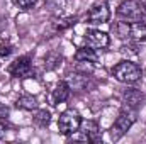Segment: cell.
<instances>
[{
  "mask_svg": "<svg viewBox=\"0 0 146 144\" xmlns=\"http://www.w3.org/2000/svg\"><path fill=\"white\" fill-rule=\"evenodd\" d=\"M70 90L72 88H70V85L66 81H58L56 87H54V90H53V93H51V102L54 105L66 102L68 97H70Z\"/></svg>",
  "mask_w": 146,
  "mask_h": 144,
  "instance_id": "30bf717a",
  "label": "cell"
},
{
  "mask_svg": "<svg viewBox=\"0 0 146 144\" xmlns=\"http://www.w3.org/2000/svg\"><path fill=\"white\" fill-rule=\"evenodd\" d=\"M7 117H9V108L3 104H0V119H7Z\"/></svg>",
  "mask_w": 146,
  "mask_h": 144,
  "instance_id": "d6986e66",
  "label": "cell"
},
{
  "mask_svg": "<svg viewBox=\"0 0 146 144\" xmlns=\"http://www.w3.org/2000/svg\"><path fill=\"white\" fill-rule=\"evenodd\" d=\"M85 42H87L88 48H92L95 51L97 49H106V48H109V44H110V37L107 32H104L100 29H87Z\"/></svg>",
  "mask_w": 146,
  "mask_h": 144,
  "instance_id": "8992f818",
  "label": "cell"
},
{
  "mask_svg": "<svg viewBox=\"0 0 146 144\" xmlns=\"http://www.w3.org/2000/svg\"><path fill=\"white\" fill-rule=\"evenodd\" d=\"M146 41V24L143 20L129 22V41Z\"/></svg>",
  "mask_w": 146,
  "mask_h": 144,
  "instance_id": "7c38bea8",
  "label": "cell"
},
{
  "mask_svg": "<svg viewBox=\"0 0 146 144\" xmlns=\"http://www.w3.org/2000/svg\"><path fill=\"white\" fill-rule=\"evenodd\" d=\"M14 2H15V5H17L19 9L27 10V9H31V7H34V5H36L37 0H14Z\"/></svg>",
  "mask_w": 146,
  "mask_h": 144,
  "instance_id": "e0dca14e",
  "label": "cell"
},
{
  "mask_svg": "<svg viewBox=\"0 0 146 144\" xmlns=\"http://www.w3.org/2000/svg\"><path fill=\"white\" fill-rule=\"evenodd\" d=\"M136 115H138V110L122 105L119 115H117V119L114 120V124H112V127H110V131H109V136L114 143L119 141L122 136L127 134V131H129V129L133 127V124L136 122Z\"/></svg>",
  "mask_w": 146,
  "mask_h": 144,
  "instance_id": "6da1fadb",
  "label": "cell"
},
{
  "mask_svg": "<svg viewBox=\"0 0 146 144\" xmlns=\"http://www.w3.org/2000/svg\"><path fill=\"white\" fill-rule=\"evenodd\" d=\"M80 124H82V115L73 108L61 112L58 117V131L63 136H72L75 132H78Z\"/></svg>",
  "mask_w": 146,
  "mask_h": 144,
  "instance_id": "277c9868",
  "label": "cell"
},
{
  "mask_svg": "<svg viewBox=\"0 0 146 144\" xmlns=\"http://www.w3.org/2000/svg\"><path fill=\"white\" fill-rule=\"evenodd\" d=\"M143 104H145V95H143L141 90L127 88V90L122 92V105L138 110L139 107H143Z\"/></svg>",
  "mask_w": 146,
  "mask_h": 144,
  "instance_id": "ba28073f",
  "label": "cell"
},
{
  "mask_svg": "<svg viewBox=\"0 0 146 144\" xmlns=\"http://www.w3.org/2000/svg\"><path fill=\"white\" fill-rule=\"evenodd\" d=\"M75 59L78 63H83V65H95L99 61V54L95 49L92 48H80L76 53H75Z\"/></svg>",
  "mask_w": 146,
  "mask_h": 144,
  "instance_id": "8fae6325",
  "label": "cell"
},
{
  "mask_svg": "<svg viewBox=\"0 0 146 144\" xmlns=\"http://www.w3.org/2000/svg\"><path fill=\"white\" fill-rule=\"evenodd\" d=\"M31 66H33V58H31L29 54H26V56L17 58V59H15V61L9 66V73H10L12 76L21 78V76L29 75V71H31Z\"/></svg>",
  "mask_w": 146,
  "mask_h": 144,
  "instance_id": "9c48e42d",
  "label": "cell"
},
{
  "mask_svg": "<svg viewBox=\"0 0 146 144\" xmlns=\"http://www.w3.org/2000/svg\"><path fill=\"white\" fill-rule=\"evenodd\" d=\"M112 75L117 81L126 83V85H134L141 80L143 71L139 68V65H136L131 59H122L119 61L114 68H112Z\"/></svg>",
  "mask_w": 146,
  "mask_h": 144,
  "instance_id": "7a4b0ae2",
  "label": "cell"
},
{
  "mask_svg": "<svg viewBox=\"0 0 146 144\" xmlns=\"http://www.w3.org/2000/svg\"><path fill=\"white\" fill-rule=\"evenodd\" d=\"M15 105L19 108H24V110H36L37 100H36V97H33V95H22V97L17 98Z\"/></svg>",
  "mask_w": 146,
  "mask_h": 144,
  "instance_id": "5bb4252c",
  "label": "cell"
},
{
  "mask_svg": "<svg viewBox=\"0 0 146 144\" xmlns=\"http://www.w3.org/2000/svg\"><path fill=\"white\" fill-rule=\"evenodd\" d=\"M51 120V114L48 110H37L36 117H34V122H36L39 127H46Z\"/></svg>",
  "mask_w": 146,
  "mask_h": 144,
  "instance_id": "9a60e30c",
  "label": "cell"
},
{
  "mask_svg": "<svg viewBox=\"0 0 146 144\" xmlns=\"http://www.w3.org/2000/svg\"><path fill=\"white\" fill-rule=\"evenodd\" d=\"M12 53V46L9 44V42H0V58H7L9 54Z\"/></svg>",
  "mask_w": 146,
  "mask_h": 144,
  "instance_id": "ac0fdd59",
  "label": "cell"
},
{
  "mask_svg": "<svg viewBox=\"0 0 146 144\" xmlns=\"http://www.w3.org/2000/svg\"><path fill=\"white\" fill-rule=\"evenodd\" d=\"M78 132H82V139H85L88 143H99V139L102 137V131H100L99 124L94 120H87V122L82 120Z\"/></svg>",
  "mask_w": 146,
  "mask_h": 144,
  "instance_id": "52a82bcc",
  "label": "cell"
},
{
  "mask_svg": "<svg viewBox=\"0 0 146 144\" xmlns=\"http://www.w3.org/2000/svg\"><path fill=\"white\" fill-rule=\"evenodd\" d=\"M115 14L121 20L138 22V20H145L146 9L141 0H122L115 10Z\"/></svg>",
  "mask_w": 146,
  "mask_h": 144,
  "instance_id": "3957f363",
  "label": "cell"
},
{
  "mask_svg": "<svg viewBox=\"0 0 146 144\" xmlns=\"http://www.w3.org/2000/svg\"><path fill=\"white\" fill-rule=\"evenodd\" d=\"M112 32L122 41H129V22L127 20H119L112 26Z\"/></svg>",
  "mask_w": 146,
  "mask_h": 144,
  "instance_id": "4fadbf2b",
  "label": "cell"
},
{
  "mask_svg": "<svg viewBox=\"0 0 146 144\" xmlns=\"http://www.w3.org/2000/svg\"><path fill=\"white\" fill-rule=\"evenodd\" d=\"M5 131H7V126L3 124V119H0V139L5 136Z\"/></svg>",
  "mask_w": 146,
  "mask_h": 144,
  "instance_id": "ffe728a7",
  "label": "cell"
},
{
  "mask_svg": "<svg viewBox=\"0 0 146 144\" xmlns=\"http://www.w3.org/2000/svg\"><path fill=\"white\" fill-rule=\"evenodd\" d=\"M110 19V9L107 0H97L90 10L87 12V20L92 26H99V24H106Z\"/></svg>",
  "mask_w": 146,
  "mask_h": 144,
  "instance_id": "5b68a950",
  "label": "cell"
},
{
  "mask_svg": "<svg viewBox=\"0 0 146 144\" xmlns=\"http://www.w3.org/2000/svg\"><path fill=\"white\" fill-rule=\"evenodd\" d=\"M143 3H145V9H146V2H143Z\"/></svg>",
  "mask_w": 146,
  "mask_h": 144,
  "instance_id": "44dd1931",
  "label": "cell"
},
{
  "mask_svg": "<svg viewBox=\"0 0 146 144\" xmlns=\"http://www.w3.org/2000/svg\"><path fill=\"white\" fill-rule=\"evenodd\" d=\"M60 61H61V56L51 53V54L46 58V68H48V70H54V68L60 65Z\"/></svg>",
  "mask_w": 146,
  "mask_h": 144,
  "instance_id": "2e32d148",
  "label": "cell"
}]
</instances>
